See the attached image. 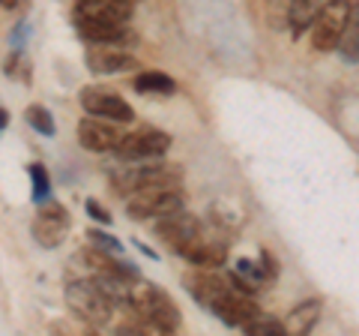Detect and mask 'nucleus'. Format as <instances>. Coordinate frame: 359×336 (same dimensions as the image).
<instances>
[{"label":"nucleus","instance_id":"nucleus-24","mask_svg":"<svg viewBox=\"0 0 359 336\" xmlns=\"http://www.w3.org/2000/svg\"><path fill=\"white\" fill-rule=\"evenodd\" d=\"M0 6H6V9H15V6H21V0H0Z\"/></svg>","mask_w":359,"mask_h":336},{"label":"nucleus","instance_id":"nucleus-17","mask_svg":"<svg viewBox=\"0 0 359 336\" xmlns=\"http://www.w3.org/2000/svg\"><path fill=\"white\" fill-rule=\"evenodd\" d=\"M335 51H339L341 60H347V63L359 60V4H351V18H347V27H344Z\"/></svg>","mask_w":359,"mask_h":336},{"label":"nucleus","instance_id":"nucleus-14","mask_svg":"<svg viewBox=\"0 0 359 336\" xmlns=\"http://www.w3.org/2000/svg\"><path fill=\"white\" fill-rule=\"evenodd\" d=\"M186 288H189V295H192L198 304H204L207 309H212L231 291V285L224 283V279L212 276V273H192V276H186Z\"/></svg>","mask_w":359,"mask_h":336},{"label":"nucleus","instance_id":"nucleus-23","mask_svg":"<svg viewBox=\"0 0 359 336\" xmlns=\"http://www.w3.org/2000/svg\"><path fill=\"white\" fill-rule=\"evenodd\" d=\"M84 207L90 210V217H93L96 222H105V226H111V214H108V210H105L102 205H99L96 198H87V205H84Z\"/></svg>","mask_w":359,"mask_h":336},{"label":"nucleus","instance_id":"nucleus-19","mask_svg":"<svg viewBox=\"0 0 359 336\" xmlns=\"http://www.w3.org/2000/svg\"><path fill=\"white\" fill-rule=\"evenodd\" d=\"M243 330L245 333H255V336H285V324L273 318V316H266V312L257 309L255 316L243 324Z\"/></svg>","mask_w":359,"mask_h":336},{"label":"nucleus","instance_id":"nucleus-4","mask_svg":"<svg viewBox=\"0 0 359 336\" xmlns=\"http://www.w3.org/2000/svg\"><path fill=\"white\" fill-rule=\"evenodd\" d=\"M351 18V0H327L320 4V13L311 25V42L318 51H335L341 33Z\"/></svg>","mask_w":359,"mask_h":336},{"label":"nucleus","instance_id":"nucleus-5","mask_svg":"<svg viewBox=\"0 0 359 336\" xmlns=\"http://www.w3.org/2000/svg\"><path fill=\"white\" fill-rule=\"evenodd\" d=\"M168 148H171V138L162 129H141V132H132V136H120V144L114 150L120 160L138 162V160H156Z\"/></svg>","mask_w":359,"mask_h":336},{"label":"nucleus","instance_id":"nucleus-13","mask_svg":"<svg viewBox=\"0 0 359 336\" xmlns=\"http://www.w3.org/2000/svg\"><path fill=\"white\" fill-rule=\"evenodd\" d=\"M180 255L189 259L195 267H207V271H210V267H219V264L228 261V246H224L222 240H210V238H201V234H198V238L189 243Z\"/></svg>","mask_w":359,"mask_h":336},{"label":"nucleus","instance_id":"nucleus-15","mask_svg":"<svg viewBox=\"0 0 359 336\" xmlns=\"http://www.w3.org/2000/svg\"><path fill=\"white\" fill-rule=\"evenodd\" d=\"M320 309H323L320 300H306V304H299V306L282 321V324H285V336H302V333H309L314 324H318Z\"/></svg>","mask_w":359,"mask_h":336},{"label":"nucleus","instance_id":"nucleus-9","mask_svg":"<svg viewBox=\"0 0 359 336\" xmlns=\"http://www.w3.org/2000/svg\"><path fill=\"white\" fill-rule=\"evenodd\" d=\"M75 30L81 33L87 42H120L126 37V30H123V21L117 18H108V15H90V13H78L75 9Z\"/></svg>","mask_w":359,"mask_h":336},{"label":"nucleus","instance_id":"nucleus-10","mask_svg":"<svg viewBox=\"0 0 359 336\" xmlns=\"http://www.w3.org/2000/svg\"><path fill=\"white\" fill-rule=\"evenodd\" d=\"M87 66L96 75H117V72L135 70V58L129 51L114 49V42H99V46L87 51Z\"/></svg>","mask_w":359,"mask_h":336},{"label":"nucleus","instance_id":"nucleus-6","mask_svg":"<svg viewBox=\"0 0 359 336\" xmlns=\"http://www.w3.org/2000/svg\"><path fill=\"white\" fill-rule=\"evenodd\" d=\"M81 105L93 117H108L114 123H129L135 117L132 105L120 93L108 91V87H84L81 91Z\"/></svg>","mask_w":359,"mask_h":336},{"label":"nucleus","instance_id":"nucleus-18","mask_svg":"<svg viewBox=\"0 0 359 336\" xmlns=\"http://www.w3.org/2000/svg\"><path fill=\"white\" fill-rule=\"evenodd\" d=\"M135 87H138V93H159V96H171L177 91V84H174V78L171 75H165V72H141L138 78H135Z\"/></svg>","mask_w":359,"mask_h":336},{"label":"nucleus","instance_id":"nucleus-20","mask_svg":"<svg viewBox=\"0 0 359 336\" xmlns=\"http://www.w3.org/2000/svg\"><path fill=\"white\" fill-rule=\"evenodd\" d=\"M25 117L30 123V129H36L39 136H54V117L45 105H30Z\"/></svg>","mask_w":359,"mask_h":336},{"label":"nucleus","instance_id":"nucleus-2","mask_svg":"<svg viewBox=\"0 0 359 336\" xmlns=\"http://www.w3.org/2000/svg\"><path fill=\"white\" fill-rule=\"evenodd\" d=\"M66 304L78 318H84L93 328H105L114 316V300L105 295L99 283H87V279H75L66 285Z\"/></svg>","mask_w":359,"mask_h":336},{"label":"nucleus","instance_id":"nucleus-1","mask_svg":"<svg viewBox=\"0 0 359 336\" xmlns=\"http://www.w3.org/2000/svg\"><path fill=\"white\" fill-rule=\"evenodd\" d=\"M129 306L162 333H174L180 328V309L174 306V300L150 283H132Z\"/></svg>","mask_w":359,"mask_h":336},{"label":"nucleus","instance_id":"nucleus-25","mask_svg":"<svg viewBox=\"0 0 359 336\" xmlns=\"http://www.w3.org/2000/svg\"><path fill=\"white\" fill-rule=\"evenodd\" d=\"M4 127H6V111L0 108V129H4Z\"/></svg>","mask_w":359,"mask_h":336},{"label":"nucleus","instance_id":"nucleus-21","mask_svg":"<svg viewBox=\"0 0 359 336\" xmlns=\"http://www.w3.org/2000/svg\"><path fill=\"white\" fill-rule=\"evenodd\" d=\"M27 174H30V181H33V201H48V195H51V181H48V172L39 165V162H33L30 168H27Z\"/></svg>","mask_w":359,"mask_h":336},{"label":"nucleus","instance_id":"nucleus-11","mask_svg":"<svg viewBox=\"0 0 359 336\" xmlns=\"http://www.w3.org/2000/svg\"><path fill=\"white\" fill-rule=\"evenodd\" d=\"M210 312H212L216 318H222L224 324H228V328H243V324L257 312V306H255V300L245 295V291L231 288L228 295H224Z\"/></svg>","mask_w":359,"mask_h":336},{"label":"nucleus","instance_id":"nucleus-7","mask_svg":"<svg viewBox=\"0 0 359 336\" xmlns=\"http://www.w3.org/2000/svg\"><path fill=\"white\" fill-rule=\"evenodd\" d=\"M69 234V214H66L63 205H45L36 219H33V238H36L39 246L45 250H54L60 246Z\"/></svg>","mask_w":359,"mask_h":336},{"label":"nucleus","instance_id":"nucleus-22","mask_svg":"<svg viewBox=\"0 0 359 336\" xmlns=\"http://www.w3.org/2000/svg\"><path fill=\"white\" fill-rule=\"evenodd\" d=\"M87 238L93 240L102 252H114V255H120V252H123V243H120V240H114V238H111V234H105V231H90Z\"/></svg>","mask_w":359,"mask_h":336},{"label":"nucleus","instance_id":"nucleus-3","mask_svg":"<svg viewBox=\"0 0 359 336\" xmlns=\"http://www.w3.org/2000/svg\"><path fill=\"white\" fill-rule=\"evenodd\" d=\"M126 207L132 219H159L174 210H183V193L174 183H144L129 193Z\"/></svg>","mask_w":359,"mask_h":336},{"label":"nucleus","instance_id":"nucleus-12","mask_svg":"<svg viewBox=\"0 0 359 336\" xmlns=\"http://www.w3.org/2000/svg\"><path fill=\"white\" fill-rule=\"evenodd\" d=\"M78 141H81V148L93 150V153H105V150H114L120 144V132L111 127L108 120L84 117L78 123Z\"/></svg>","mask_w":359,"mask_h":336},{"label":"nucleus","instance_id":"nucleus-26","mask_svg":"<svg viewBox=\"0 0 359 336\" xmlns=\"http://www.w3.org/2000/svg\"><path fill=\"white\" fill-rule=\"evenodd\" d=\"M120 4H126V6H132V0H120Z\"/></svg>","mask_w":359,"mask_h":336},{"label":"nucleus","instance_id":"nucleus-16","mask_svg":"<svg viewBox=\"0 0 359 336\" xmlns=\"http://www.w3.org/2000/svg\"><path fill=\"white\" fill-rule=\"evenodd\" d=\"M320 13V0H290V9H287V25L290 33L299 37L302 30H309L314 25V18Z\"/></svg>","mask_w":359,"mask_h":336},{"label":"nucleus","instance_id":"nucleus-8","mask_svg":"<svg viewBox=\"0 0 359 336\" xmlns=\"http://www.w3.org/2000/svg\"><path fill=\"white\" fill-rule=\"evenodd\" d=\"M156 231H159V238L171 246L174 252H183L186 246L201 234V226H198V219L192 214L174 210V214H165V217L156 219Z\"/></svg>","mask_w":359,"mask_h":336}]
</instances>
